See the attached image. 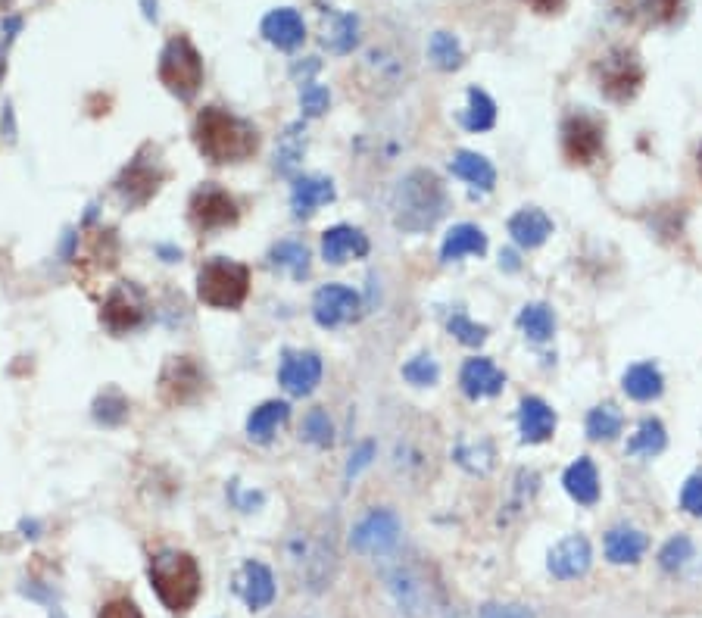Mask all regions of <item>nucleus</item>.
Instances as JSON below:
<instances>
[{"instance_id": "423d86ee", "label": "nucleus", "mask_w": 702, "mask_h": 618, "mask_svg": "<svg viewBox=\"0 0 702 618\" xmlns=\"http://www.w3.org/2000/svg\"><path fill=\"white\" fill-rule=\"evenodd\" d=\"M156 72H160L163 88L185 103H191L203 88V57L188 35H172L166 41V47L160 50Z\"/></svg>"}, {"instance_id": "c03bdc74", "label": "nucleus", "mask_w": 702, "mask_h": 618, "mask_svg": "<svg viewBox=\"0 0 702 618\" xmlns=\"http://www.w3.org/2000/svg\"><path fill=\"white\" fill-rule=\"evenodd\" d=\"M447 328H450V334H453V338H456L459 344H465V347H478V344H484V341H487V325H478V322H472V319H468L465 313H456V316H450Z\"/></svg>"}, {"instance_id": "680f3d73", "label": "nucleus", "mask_w": 702, "mask_h": 618, "mask_svg": "<svg viewBox=\"0 0 702 618\" xmlns=\"http://www.w3.org/2000/svg\"><path fill=\"white\" fill-rule=\"evenodd\" d=\"M699 169H702V150H699Z\"/></svg>"}, {"instance_id": "7ed1b4c3", "label": "nucleus", "mask_w": 702, "mask_h": 618, "mask_svg": "<svg viewBox=\"0 0 702 618\" xmlns=\"http://www.w3.org/2000/svg\"><path fill=\"white\" fill-rule=\"evenodd\" d=\"M390 210H394V222L403 231H428L447 210V191L440 185V178L428 169H415L403 175L394 200H390Z\"/></svg>"}, {"instance_id": "1a4fd4ad", "label": "nucleus", "mask_w": 702, "mask_h": 618, "mask_svg": "<svg viewBox=\"0 0 702 618\" xmlns=\"http://www.w3.org/2000/svg\"><path fill=\"white\" fill-rule=\"evenodd\" d=\"M147 319H150V297L138 281H119L100 303V325L107 328L113 338H122V334L144 328Z\"/></svg>"}, {"instance_id": "6ab92c4d", "label": "nucleus", "mask_w": 702, "mask_h": 618, "mask_svg": "<svg viewBox=\"0 0 702 618\" xmlns=\"http://www.w3.org/2000/svg\"><path fill=\"white\" fill-rule=\"evenodd\" d=\"M263 38L278 47V50H294L306 41V22L294 7H278L272 13H266L263 25H259Z\"/></svg>"}, {"instance_id": "4c0bfd02", "label": "nucleus", "mask_w": 702, "mask_h": 618, "mask_svg": "<svg viewBox=\"0 0 702 618\" xmlns=\"http://www.w3.org/2000/svg\"><path fill=\"white\" fill-rule=\"evenodd\" d=\"M387 581H390V590L397 594L400 606H406V612H412V615L422 612V606H425V584L415 578L409 569H397Z\"/></svg>"}, {"instance_id": "2eb2a0df", "label": "nucleus", "mask_w": 702, "mask_h": 618, "mask_svg": "<svg viewBox=\"0 0 702 618\" xmlns=\"http://www.w3.org/2000/svg\"><path fill=\"white\" fill-rule=\"evenodd\" d=\"M322 381V356L312 350H300V353H284L281 369H278V384L291 397H306L319 388Z\"/></svg>"}, {"instance_id": "7c9ffc66", "label": "nucleus", "mask_w": 702, "mask_h": 618, "mask_svg": "<svg viewBox=\"0 0 702 618\" xmlns=\"http://www.w3.org/2000/svg\"><path fill=\"white\" fill-rule=\"evenodd\" d=\"M621 388L628 397L646 403V400H656L662 394L665 381H662V372L653 363H637V366H631L628 372H624Z\"/></svg>"}, {"instance_id": "f704fd0d", "label": "nucleus", "mask_w": 702, "mask_h": 618, "mask_svg": "<svg viewBox=\"0 0 702 618\" xmlns=\"http://www.w3.org/2000/svg\"><path fill=\"white\" fill-rule=\"evenodd\" d=\"M518 328L525 331V338L534 341V344H543L553 338V328H556V319L550 313V306L543 303H528L522 313H518Z\"/></svg>"}, {"instance_id": "aec40b11", "label": "nucleus", "mask_w": 702, "mask_h": 618, "mask_svg": "<svg viewBox=\"0 0 702 618\" xmlns=\"http://www.w3.org/2000/svg\"><path fill=\"white\" fill-rule=\"evenodd\" d=\"M369 253V238L353 225H334L322 235V260L331 266H344L347 260H359Z\"/></svg>"}, {"instance_id": "a878e982", "label": "nucleus", "mask_w": 702, "mask_h": 618, "mask_svg": "<svg viewBox=\"0 0 702 618\" xmlns=\"http://www.w3.org/2000/svg\"><path fill=\"white\" fill-rule=\"evenodd\" d=\"M487 250V235L472 225V222H462V225H453L444 238V247H440V256H444L447 263L453 260H462V256H481Z\"/></svg>"}, {"instance_id": "473e14b6", "label": "nucleus", "mask_w": 702, "mask_h": 618, "mask_svg": "<svg viewBox=\"0 0 702 618\" xmlns=\"http://www.w3.org/2000/svg\"><path fill=\"white\" fill-rule=\"evenodd\" d=\"M128 409L132 406H128V397L119 388H103L91 403V416L103 428H119L128 419Z\"/></svg>"}, {"instance_id": "79ce46f5", "label": "nucleus", "mask_w": 702, "mask_h": 618, "mask_svg": "<svg viewBox=\"0 0 702 618\" xmlns=\"http://www.w3.org/2000/svg\"><path fill=\"white\" fill-rule=\"evenodd\" d=\"M453 459L459 462V466L465 469V472H472V475H487L490 472V466H493V447L484 441V444H478V447H468V444H459L456 447V453H453Z\"/></svg>"}, {"instance_id": "49530a36", "label": "nucleus", "mask_w": 702, "mask_h": 618, "mask_svg": "<svg viewBox=\"0 0 702 618\" xmlns=\"http://www.w3.org/2000/svg\"><path fill=\"white\" fill-rule=\"evenodd\" d=\"M403 378L409 384H415V388H431V384L440 378V369H437V363L431 356H415L403 366Z\"/></svg>"}, {"instance_id": "72a5a7b5", "label": "nucleus", "mask_w": 702, "mask_h": 618, "mask_svg": "<svg viewBox=\"0 0 702 618\" xmlns=\"http://www.w3.org/2000/svg\"><path fill=\"white\" fill-rule=\"evenodd\" d=\"M493 122H497V103L490 100L487 91L468 88V107L462 110V125L468 132H490Z\"/></svg>"}, {"instance_id": "393cba45", "label": "nucleus", "mask_w": 702, "mask_h": 618, "mask_svg": "<svg viewBox=\"0 0 702 618\" xmlns=\"http://www.w3.org/2000/svg\"><path fill=\"white\" fill-rule=\"evenodd\" d=\"M291 419V406L284 400H266L263 406H256L247 419V437L253 444H269L278 434V428Z\"/></svg>"}, {"instance_id": "603ef678", "label": "nucleus", "mask_w": 702, "mask_h": 618, "mask_svg": "<svg viewBox=\"0 0 702 618\" xmlns=\"http://www.w3.org/2000/svg\"><path fill=\"white\" fill-rule=\"evenodd\" d=\"M372 456H375V444H372V441L359 444V450H356V453L350 456V462H347V478H356V475L372 462Z\"/></svg>"}, {"instance_id": "a211bd4d", "label": "nucleus", "mask_w": 702, "mask_h": 618, "mask_svg": "<svg viewBox=\"0 0 702 618\" xmlns=\"http://www.w3.org/2000/svg\"><path fill=\"white\" fill-rule=\"evenodd\" d=\"M459 388L465 397L481 400V397H497L506 388V375L490 363L487 356H475L468 359L459 372Z\"/></svg>"}, {"instance_id": "f03ea898", "label": "nucleus", "mask_w": 702, "mask_h": 618, "mask_svg": "<svg viewBox=\"0 0 702 618\" xmlns=\"http://www.w3.org/2000/svg\"><path fill=\"white\" fill-rule=\"evenodd\" d=\"M147 578L156 590V597H160V603L175 615L191 612L203 594L200 562L185 550H160L156 556H150Z\"/></svg>"}, {"instance_id": "a18cd8bd", "label": "nucleus", "mask_w": 702, "mask_h": 618, "mask_svg": "<svg viewBox=\"0 0 702 618\" xmlns=\"http://www.w3.org/2000/svg\"><path fill=\"white\" fill-rule=\"evenodd\" d=\"M331 107V91L325 85H316V82H306V88L300 91V110L306 119H319L325 116Z\"/></svg>"}, {"instance_id": "4d7b16f0", "label": "nucleus", "mask_w": 702, "mask_h": 618, "mask_svg": "<svg viewBox=\"0 0 702 618\" xmlns=\"http://www.w3.org/2000/svg\"><path fill=\"white\" fill-rule=\"evenodd\" d=\"M141 7H144V19L147 22H160V4H156V0H141Z\"/></svg>"}, {"instance_id": "8fccbe9b", "label": "nucleus", "mask_w": 702, "mask_h": 618, "mask_svg": "<svg viewBox=\"0 0 702 618\" xmlns=\"http://www.w3.org/2000/svg\"><path fill=\"white\" fill-rule=\"evenodd\" d=\"M97 618H144V612L132 600H110L97 612Z\"/></svg>"}, {"instance_id": "f257e3e1", "label": "nucleus", "mask_w": 702, "mask_h": 618, "mask_svg": "<svg viewBox=\"0 0 702 618\" xmlns=\"http://www.w3.org/2000/svg\"><path fill=\"white\" fill-rule=\"evenodd\" d=\"M191 135L197 150L203 153V160H210L213 166L244 163L256 157L259 150L256 125L222 107H203L194 119Z\"/></svg>"}, {"instance_id": "3c124183", "label": "nucleus", "mask_w": 702, "mask_h": 618, "mask_svg": "<svg viewBox=\"0 0 702 618\" xmlns=\"http://www.w3.org/2000/svg\"><path fill=\"white\" fill-rule=\"evenodd\" d=\"M681 506H684L690 515H702V475H696V478H690V481L684 484Z\"/></svg>"}, {"instance_id": "b1692460", "label": "nucleus", "mask_w": 702, "mask_h": 618, "mask_svg": "<svg viewBox=\"0 0 702 618\" xmlns=\"http://www.w3.org/2000/svg\"><path fill=\"white\" fill-rule=\"evenodd\" d=\"M509 235L518 247H540L546 238L553 235V222L543 210L537 206H528V210H518L512 219H509Z\"/></svg>"}, {"instance_id": "f3484780", "label": "nucleus", "mask_w": 702, "mask_h": 618, "mask_svg": "<svg viewBox=\"0 0 702 618\" xmlns=\"http://www.w3.org/2000/svg\"><path fill=\"white\" fill-rule=\"evenodd\" d=\"M238 594L241 600L253 609V612H263L266 606H272L275 600V575L266 562H256V559H247L238 572Z\"/></svg>"}, {"instance_id": "58836bf2", "label": "nucleus", "mask_w": 702, "mask_h": 618, "mask_svg": "<svg viewBox=\"0 0 702 618\" xmlns=\"http://www.w3.org/2000/svg\"><path fill=\"white\" fill-rule=\"evenodd\" d=\"M665 441H668V437H665L662 422L646 419V422L637 428V434L628 441V453H634V456H656V453L665 450Z\"/></svg>"}, {"instance_id": "4be33fe9", "label": "nucleus", "mask_w": 702, "mask_h": 618, "mask_svg": "<svg viewBox=\"0 0 702 618\" xmlns=\"http://www.w3.org/2000/svg\"><path fill=\"white\" fill-rule=\"evenodd\" d=\"M337 194H334V185L331 178H322V175H303L294 182L291 188V210L297 219H309L312 213L319 210V206L331 203Z\"/></svg>"}, {"instance_id": "2f4dec72", "label": "nucleus", "mask_w": 702, "mask_h": 618, "mask_svg": "<svg viewBox=\"0 0 702 618\" xmlns=\"http://www.w3.org/2000/svg\"><path fill=\"white\" fill-rule=\"evenodd\" d=\"M649 540L646 534L634 531V528H612L606 534V556L618 565H631L640 562V556L646 553Z\"/></svg>"}, {"instance_id": "0eeeda50", "label": "nucleus", "mask_w": 702, "mask_h": 618, "mask_svg": "<svg viewBox=\"0 0 702 618\" xmlns=\"http://www.w3.org/2000/svg\"><path fill=\"white\" fill-rule=\"evenodd\" d=\"M210 391V375L197 363L194 356H169L160 378H156V394H160L163 406L181 409V406H194Z\"/></svg>"}, {"instance_id": "5fc2aeb1", "label": "nucleus", "mask_w": 702, "mask_h": 618, "mask_svg": "<svg viewBox=\"0 0 702 618\" xmlns=\"http://www.w3.org/2000/svg\"><path fill=\"white\" fill-rule=\"evenodd\" d=\"M534 13H559L565 0H525Z\"/></svg>"}, {"instance_id": "6e6d98bb", "label": "nucleus", "mask_w": 702, "mask_h": 618, "mask_svg": "<svg viewBox=\"0 0 702 618\" xmlns=\"http://www.w3.org/2000/svg\"><path fill=\"white\" fill-rule=\"evenodd\" d=\"M316 69H319V60H316V57H306V63H294V66H291V75H294V79H300V75L306 79V75H312Z\"/></svg>"}, {"instance_id": "13d9d810", "label": "nucleus", "mask_w": 702, "mask_h": 618, "mask_svg": "<svg viewBox=\"0 0 702 618\" xmlns=\"http://www.w3.org/2000/svg\"><path fill=\"white\" fill-rule=\"evenodd\" d=\"M156 253H160L166 263H178V260H181V250H178V247H169V244H160V247H156Z\"/></svg>"}, {"instance_id": "dca6fc26", "label": "nucleus", "mask_w": 702, "mask_h": 618, "mask_svg": "<svg viewBox=\"0 0 702 618\" xmlns=\"http://www.w3.org/2000/svg\"><path fill=\"white\" fill-rule=\"evenodd\" d=\"M119 253H122V247H119V238H116V228H94L91 235L85 238V244L78 247L75 263H78V269L85 272V278H94V275L116 269Z\"/></svg>"}, {"instance_id": "39448f33", "label": "nucleus", "mask_w": 702, "mask_h": 618, "mask_svg": "<svg viewBox=\"0 0 702 618\" xmlns=\"http://www.w3.org/2000/svg\"><path fill=\"white\" fill-rule=\"evenodd\" d=\"M166 178H169V172L160 160V147L144 144L116 175L113 191L125 210H141V206H147L156 194H160Z\"/></svg>"}, {"instance_id": "c85d7f7f", "label": "nucleus", "mask_w": 702, "mask_h": 618, "mask_svg": "<svg viewBox=\"0 0 702 618\" xmlns=\"http://www.w3.org/2000/svg\"><path fill=\"white\" fill-rule=\"evenodd\" d=\"M331 25L322 29V44L331 50V54H350V50L359 44V19L353 13H334L328 7Z\"/></svg>"}, {"instance_id": "052dcab7", "label": "nucleus", "mask_w": 702, "mask_h": 618, "mask_svg": "<svg viewBox=\"0 0 702 618\" xmlns=\"http://www.w3.org/2000/svg\"><path fill=\"white\" fill-rule=\"evenodd\" d=\"M50 618H66V615H63V609H54V612H50Z\"/></svg>"}, {"instance_id": "c9c22d12", "label": "nucleus", "mask_w": 702, "mask_h": 618, "mask_svg": "<svg viewBox=\"0 0 702 618\" xmlns=\"http://www.w3.org/2000/svg\"><path fill=\"white\" fill-rule=\"evenodd\" d=\"M269 260L275 269L291 272L297 281H303L309 275V250L300 241H278L269 253Z\"/></svg>"}, {"instance_id": "a19ab883", "label": "nucleus", "mask_w": 702, "mask_h": 618, "mask_svg": "<svg viewBox=\"0 0 702 618\" xmlns=\"http://www.w3.org/2000/svg\"><path fill=\"white\" fill-rule=\"evenodd\" d=\"M587 434L593 441H612L621 434V416L612 406H596L587 416Z\"/></svg>"}, {"instance_id": "864d4df0", "label": "nucleus", "mask_w": 702, "mask_h": 618, "mask_svg": "<svg viewBox=\"0 0 702 618\" xmlns=\"http://www.w3.org/2000/svg\"><path fill=\"white\" fill-rule=\"evenodd\" d=\"M19 29H22V19L19 16H10L4 22V35H0V79H4V72H7V44L16 38Z\"/></svg>"}, {"instance_id": "f8f14e48", "label": "nucleus", "mask_w": 702, "mask_h": 618, "mask_svg": "<svg viewBox=\"0 0 702 618\" xmlns=\"http://www.w3.org/2000/svg\"><path fill=\"white\" fill-rule=\"evenodd\" d=\"M403 525L397 519V512L390 509H372L353 525L350 531V544L362 556H384L400 544Z\"/></svg>"}, {"instance_id": "412c9836", "label": "nucleus", "mask_w": 702, "mask_h": 618, "mask_svg": "<svg viewBox=\"0 0 702 618\" xmlns=\"http://www.w3.org/2000/svg\"><path fill=\"white\" fill-rule=\"evenodd\" d=\"M590 559H593V550H590V540L581 537V534H571L565 540L553 547L550 553V572L562 581L568 578H581L587 569H590Z\"/></svg>"}, {"instance_id": "ddd939ff", "label": "nucleus", "mask_w": 702, "mask_h": 618, "mask_svg": "<svg viewBox=\"0 0 702 618\" xmlns=\"http://www.w3.org/2000/svg\"><path fill=\"white\" fill-rule=\"evenodd\" d=\"M362 300L353 288L347 285H325L312 297V319L319 328H337L359 319Z\"/></svg>"}, {"instance_id": "6e6552de", "label": "nucleus", "mask_w": 702, "mask_h": 618, "mask_svg": "<svg viewBox=\"0 0 702 618\" xmlns=\"http://www.w3.org/2000/svg\"><path fill=\"white\" fill-rule=\"evenodd\" d=\"M288 556L291 565L297 569L300 581L312 594H322L325 587H331L334 572H337V553L331 547V537H312V534H291L288 540Z\"/></svg>"}, {"instance_id": "c756f323", "label": "nucleus", "mask_w": 702, "mask_h": 618, "mask_svg": "<svg viewBox=\"0 0 702 618\" xmlns=\"http://www.w3.org/2000/svg\"><path fill=\"white\" fill-rule=\"evenodd\" d=\"M303 153H306V125H303V122H291V125L278 135V144H275V169H278L281 175H291V172L303 163Z\"/></svg>"}, {"instance_id": "bb28decb", "label": "nucleus", "mask_w": 702, "mask_h": 618, "mask_svg": "<svg viewBox=\"0 0 702 618\" xmlns=\"http://www.w3.org/2000/svg\"><path fill=\"white\" fill-rule=\"evenodd\" d=\"M565 491L571 494V500H578L584 506H593L596 500H600V475H596V466L587 456H581L575 466H568Z\"/></svg>"}, {"instance_id": "bf43d9fd", "label": "nucleus", "mask_w": 702, "mask_h": 618, "mask_svg": "<svg viewBox=\"0 0 702 618\" xmlns=\"http://www.w3.org/2000/svg\"><path fill=\"white\" fill-rule=\"evenodd\" d=\"M500 260H506V266H509V269H518V263H515V253H509V250H506V253L500 256Z\"/></svg>"}, {"instance_id": "4468645a", "label": "nucleus", "mask_w": 702, "mask_h": 618, "mask_svg": "<svg viewBox=\"0 0 702 618\" xmlns=\"http://www.w3.org/2000/svg\"><path fill=\"white\" fill-rule=\"evenodd\" d=\"M562 147L571 163H593L603 150V125L593 116H571L562 125Z\"/></svg>"}, {"instance_id": "ea45409f", "label": "nucleus", "mask_w": 702, "mask_h": 618, "mask_svg": "<svg viewBox=\"0 0 702 618\" xmlns=\"http://www.w3.org/2000/svg\"><path fill=\"white\" fill-rule=\"evenodd\" d=\"M300 437H303V441H309L312 447H322V450L331 447V441H334V425H331L328 412H325L322 406L309 409L306 416H303Z\"/></svg>"}, {"instance_id": "20e7f679", "label": "nucleus", "mask_w": 702, "mask_h": 618, "mask_svg": "<svg viewBox=\"0 0 702 618\" xmlns=\"http://www.w3.org/2000/svg\"><path fill=\"white\" fill-rule=\"evenodd\" d=\"M250 297V266L213 256L197 272V300L213 309H241Z\"/></svg>"}, {"instance_id": "09e8293b", "label": "nucleus", "mask_w": 702, "mask_h": 618, "mask_svg": "<svg viewBox=\"0 0 702 618\" xmlns=\"http://www.w3.org/2000/svg\"><path fill=\"white\" fill-rule=\"evenodd\" d=\"M481 618H534V612L522 603H490L481 609Z\"/></svg>"}, {"instance_id": "e433bc0d", "label": "nucleus", "mask_w": 702, "mask_h": 618, "mask_svg": "<svg viewBox=\"0 0 702 618\" xmlns=\"http://www.w3.org/2000/svg\"><path fill=\"white\" fill-rule=\"evenodd\" d=\"M428 57L431 63L440 69V72H453L465 63V54H462V44L456 35L450 32H434L431 35V44H428Z\"/></svg>"}, {"instance_id": "9d476101", "label": "nucleus", "mask_w": 702, "mask_h": 618, "mask_svg": "<svg viewBox=\"0 0 702 618\" xmlns=\"http://www.w3.org/2000/svg\"><path fill=\"white\" fill-rule=\"evenodd\" d=\"M188 222L197 235H216V231L234 228L241 222V206L225 188L203 185L191 194L188 203Z\"/></svg>"}, {"instance_id": "9b49d317", "label": "nucleus", "mask_w": 702, "mask_h": 618, "mask_svg": "<svg viewBox=\"0 0 702 618\" xmlns=\"http://www.w3.org/2000/svg\"><path fill=\"white\" fill-rule=\"evenodd\" d=\"M596 75H600V91L615 100V103H624L631 100L640 85H643V63L637 60L634 50L628 47H615L609 54L600 60L596 66Z\"/></svg>"}, {"instance_id": "cd10ccee", "label": "nucleus", "mask_w": 702, "mask_h": 618, "mask_svg": "<svg viewBox=\"0 0 702 618\" xmlns=\"http://www.w3.org/2000/svg\"><path fill=\"white\" fill-rule=\"evenodd\" d=\"M453 175H459L462 182L468 185H475L481 191H493V185H497V169L490 166L487 157H481V153H472V150H459L453 163H450Z\"/></svg>"}, {"instance_id": "5701e85b", "label": "nucleus", "mask_w": 702, "mask_h": 618, "mask_svg": "<svg viewBox=\"0 0 702 618\" xmlns=\"http://www.w3.org/2000/svg\"><path fill=\"white\" fill-rule=\"evenodd\" d=\"M518 428H522L525 444H543L556 431V416L540 397H525L518 406Z\"/></svg>"}, {"instance_id": "37998d69", "label": "nucleus", "mask_w": 702, "mask_h": 618, "mask_svg": "<svg viewBox=\"0 0 702 618\" xmlns=\"http://www.w3.org/2000/svg\"><path fill=\"white\" fill-rule=\"evenodd\" d=\"M690 559H693V544H690L687 534L671 537L668 544L662 547V553H659V565L665 572H678L681 565H687Z\"/></svg>"}, {"instance_id": "de8ad7c7", "label": "nucleus", "mask_w": 702, "mask_h": 618, "mask_svg": "<svg viewBox=\"0 0 702 618\" xmlns=\"http://www.w3.org/2000/svg\"><path fill=\"white\" fill-rule=\"evenodd\" d=\"M640 10L646 13V19L653 25H668L678 19L681 13V0H643Z\"/></svg>"}]
</instances>
